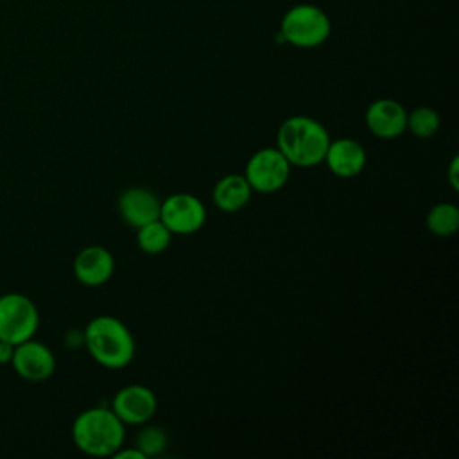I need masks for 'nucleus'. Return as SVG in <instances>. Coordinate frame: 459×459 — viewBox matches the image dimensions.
I'll return each instance as SVG.
<instances>
[{"label":"nucleus","instance_id":"nucleus-1","mask_svg":"<svg viewBox=\"0 0 459 459\" xmlns=\"http://www.w3.org/2000/svg\"><path fill=\"white\" fill-rule=\"evenodd\" d=\"M82 344L91 359L108 369H122L134 357L131 330L115 316H95L82 332Z\"/></svg>","mask_w":459,"mask_h":459},{"label":"nucleus","instance_id":"nucleus-2","mask_svg":"<svg viewBox=\"0 0 459 459\" xmlns=\"http://www.w3.org/2000/svg\"><path fill=\"white\" fill-rule=\"evenodd\" d=\"M126 425L111 407H90L79 412L72 423L74 445L91 457H111L124 446Z\"/></svg>","mask_w":459,"mask_h":459},{"label":"nucleus","instance_id":"nucleus-3","mask_svg":"<svg viewBox=\"0 0 459 459\" xmlns=\"http://www.w3.org/2000/svg\"><path fill=\"white\" fill-rule=\"evenodd\" d=\"M278 151L294 167H314L323 163L330 134L321 122L305 115H294L278 129Z\"/></svg>","mask_w":459,"mask_h":459},{"label":"nucleus","instance_id":"nucleus-4","mask_svg":"<svg viewBox=\"0 0 459 459\" xmlns=\"http://www.w3.org/2000/svg\"><path fill=\"white\" fill-rule=\"evenodd\" d=\"M330 30V18L321 7L314 4H298L283 14L278 36L292 47L314 48L328 39Z\"/></svg>","mask_w":459,"mask_h":459},{"label":"nucleus","instance_id":"nucleus-5","mask_svg":"<svg viewBox=\"0 0 459 459\" xmlns=\"http://www.w3.org/2000/svg\"><path fill=\"white\" fill-rule=\"evenodd\" d=\"M38 326L39 312L29 296L22 292L0 296V341L16 346L32 339Z\"/></svg>","mask_w":459,"mask_h":459},{"label":"nucleus","instance_id":"nucleus-6","mask_svg":"<svg viewBox=\"0 0 459 459\" xmlns=\"http://www.w3.org/2000/svg\"><path fill=\"white\" fill-rule=\"evenodd\" d=\"M290 176V163L287 158L273 147L256 151L246 163L244 178L253 192L273 194L281 190Z\"/></svg>","mask_w":459,"mask_h":459},{"label":"nucleus","instance_id":"nucleus-7","mask_svg":"<svg viewBox=\"0 0 459 459\" xmlns=\"http://www.w3.org/2000/svg\"><path fill=\"white\" fill-rule=\"evenodd\" d=\"M160 221L172 235H192L204 226L206 208L195 195L178 192L160 203Z\"/></svg>","mask_w":459,"mask_h":459},{"label":"nucleus","instance_id":"nucleus-8","mask_svg":"<svg viewBox=\"0 0 459 459\" xmlns=\"http://www.w3.org/2000/svg\"><path fill=\"white\" fill-rule=\"evenodd\" d=\"M109 407L124 425H143L156 414L158 398L151 387L129 384L115 393Z\"/></svg>","mask_w":459,"mask_h":459},{"label":"nucleus","instance_id":"nucleus-9","mask_svg":"<svg viewBox=\"0 0 459 459\" xmlns=\"http://www.w3.org/2000/svg\"><path fill=\"white\" fill-rule=\"evenodd\" d=\"M11 366L18 377L29 382H43L54 375L56 357L47 344L32 337L14 346Z\"/></svg>","mask_w":459,"mask_h":459},{"label":"nucleus","instance_id":"nucleus-10","mask_svg":"<svg viewBox=\"0 0 459 459\" xmlns=\"http://www.w3.org/2000/svg\"><path fill=\"white\" fill-rule=\"evenodd\" d=\"M366 127L382 140L398 138L407 131V111L394 99H377L366 109Z\"/></svg>","mask_w":459,"mask_h":459},{"label":"nucleus","instance_id":"nucleus-11","mask_svg":"<svg viewBox=\"0 0 459 459\" xmlns=\"http://www.w3.org/2000/svg\"><path fill=\"white\" fill-rule=\"evenodd\" d=\"M74 276L86 287L104 285L115 273V258L102 246H86L74 258Z\"/></svg>","mask_w":459,"mask_h":459},{"label":"nucleus","instance_id":"nucleus-12","mask_svg":"<svg viewBox=\"0 0 459 459\" xmlns=\"http://www.w3.org/2000/svg\"><path fill=\"white\" fill-rule=\"evenodd\" d=\"M160 199L154 192L143 186H129L118 197V213L122 221L133 228L160 219Z\"/></svg>","mask_w":459,"mask_h":459},{"label":"nucleus","instance_id":"nucleus-13","mask_svg":"<svg viewBox=\"0 0 459 459\" xmlns=\"http://www.w3.org/2000/svg\"><path fill=\"white\" fill-rule=\"evenodd\" d=\"M326 167L337 178H355L366 167V151L364 147L353 138H337L330 140L328 149L325 152Z\"/></svg>","mask_w":459,"mask_h":459},{"label":"nucleus","instance_id":"nucleus-14","mask_svg":"<svg viewBox=\"0 0 459 459\" xmlns=\"http://www.w3.org/2000/svg\"><path fill=\"white\" fill-rule=\"evenodd\" d=\"M251 194L253 190L244 174H228L215 183L212 199L221 212L235 213L249 203Z\"/></svg>","mask_w":459,"mask_h":459},{"label":"nucleus","instance_id":"nucleus-15","mask_svg":"<svg viewBox=\"0 0 459 459\" xmlns=\"http://www.w3.org/2000/svg\"><path fill=\"white\" fill-rule=\"evenodd\" d=\"M170 242H172V233L167 230V226L160 219L136 228V244L140 251L147 255L163 253L170 246Z\"/></svg>","mask_w":459,"mask_h":459},{"label":"nucleus","instance_id":"nucleus-16","mask_svg":"<svg viewBox=\"0 0 459 459\" xmlns=\"http://www.w3.org/2000/svg\"><path fill=\"white\" fill-rule=\"evenodd\" d=\"M425 224L432 235L452 237L459 228V208L452 203H439L429 210Z\"/></svg>","mask_w":459,"mask_h":459},{"label":"nucleus","instance_id":"nucleus-17","mask_svg":"<svg viewBox=\"0 0 459 459\" xmlns=\"http://www.w3.org/2000/svg\"><path fill=\"white\" fill-rule=\"evenodd\" d=\"M407 129L418 138H430L439 129V115L436 109L420 106L407 113Z\"/></svg>","mask_w":459,"mask_h":459},{"label":"nucleus","instance_id":"nucleus-18","mask_svg":"<svg viewBox=\"0 0 459 459\" xmlns=\"http://www.w3.org/2000/svg\"><path fill=\"white\" fill-rule=\"evenodd\" d=\"M134 446L145 455V457H156L160 455L165 446H167V434L163 429L154 427V425H147L143 423V427L136 432L134 436Z\"/></svg>","mask_w":459,"mask_h":459},{"label":"nucleus","instance_id":"nucleus-19","mask_svg":"<svg viewBox=\"0 0 459 459\" xmlns=\"http://www.w3.org/2000/svg\"><path fill=\"white\" fill-rule=\"evenodd\" d=\"M459 156H454L448 167V183L452 186V190H459Z\"/></svg>","mask_w":459,"mask_h":459},{"label":"nucleus","instance_id":"nucleus-20","mask_svg":"<svg viewBox=\"0 0 459 459\" xmlns=\"http://www.w3.org/2000/svg\"><path fill=\"white\" fill-rule=\"evenodd\" d=\"M111 457H115V459H127V457H131V459H147L136 446H133V448H118Z\"/></svg>","mask_w":459,"mask_h":459},{"label":"nucleus","instance_id":"nucleus-21","mask_svg":"<svg viewBox=\"0 0 459 459\" xmlns=\"http://www.w3.org/2000/svg\"><path fill=\"white\" fill-rule=\"evenodd\" d=\"M13 351H14V344L0 341V364H11Z\"/></svg>","mask_w":459,"mask_h":459}]
</instances>
